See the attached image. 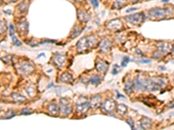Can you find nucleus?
Instances as JSON below:
<instances>
[{"label": "nucleus", "mask_w": 174, "mask_h": 130, "mask_svg": "<svg viewBox=\"0 0 174 130\" xmlns=\"http://www.w3.org/2000/svg\"><path fill=\"white\" fill-rule=\"evenodd\" d=\"M97 43H98V39H97V38L94 35L84 37V38H82L78 42V44H77V50L79 52L84 53L90 48L96 45Z\"/></svg>", "instance_id": "1"}, {"label": "nucleus", "mask_w": 174, "mask_h": 130, "mask_svg": "<svg viewBox=\"0 0 174 130\" xmlns=\"http://www.w3.org/2000/svg\"><path fill=\"white\" fill-rule=\"evenodd\" d=\"M149 15L153 17H156V18H165L166 17L167 15L170 13L169 12V10L166 9V8H153L149 10L148 11Z\"/></svg>", "instance_id": "2"}, {"label": "nucleus", "mask_w": 174, "mask_h": 130, "mask_svg": "<svg viewBox=\"0 0 174 130\" xmlns=\"http://www.w3.org/2000/svg\"><path fill=\"white\" fill-rule=\"evenodd\" d=\"M125 18L127 22L133 25H139L144 21V14L143 12H138L136 14L127 16Z\"/></svg>", "instance_id": "3"}, {"label": "nucleus", "mask_w": 174, "mask_h": 130, "mask_svg": "<svg viewBox=\"0 0 174 130\" xmlns=\"http://www.w3.org/2000/svg\"><path fill=\"white\" fill-rule=\"evenodd\" d=\"M89 106H90V103L87 101V98L82 96L81 98H79V100L77 102V110L79 113L84 114V113H85L88 110Z\"/></svg>", "instance_id": "4"}, {"label": "nucleus", "mask_w": 174, "mask_h": 130, "mask_svg": "<svg viewBox=\"0 0 174 130\" xmlns=\"http://www.w3.org/2000/svg\"><path fill=\"white\" fill-rule=\"evenodd\" d=\"M34 69L33 64H31L29 62H23L18 64V70L24 75H29Z\"/></svg>", "instance_id": "5"}, {"label": "nucleus", "mask_w": 174, "mask_h": 130, "mask_svg": "<svg viewBox=\"0 0 174 130\" xmlns=\"http://www.w3.org/2000/svg\"><path fill=\"white\" fill-rule=\"evenodd\" d=\"M59 110L63 115H68L71 112V107L70 105V102L66 98H62L60 100V107Z\"/></svg>", "instance_id": "6"}, {"label": "nucleus", "mask_w": 174, "mask_h": 130, "mask_svg": "<svg viewBox=\"0 0 174 130\" xmlns=\"http://www.w3.org/2000/svg\"><path fill=\"white\" fill-rule=\"evenodd\" d=\"M65 60H66V56L64 54L56 53L54 54V56H52V61L54 64L59 68L65 63Z\"/></svg>", "instance_id": "7"}, {"label": "nucleus", "mask_w": 174, "mask_h": 130, "mask_svg": "<svg viewBox=\"0 0 174 130\" xmlns=\"http://www.w3.org/2000/svg\"><path fill=\"white\" fill-rule=\"evenodd\" d=\"M123 23H122L120 19H112L111 21H109L107 23V28L112 30V31H118L122 27Z\"/></svg>", "instance_id": "8"}, {"label": "nucleus", "mask_w": 174, "mask_h": 130, "mask_svg": "<svg viewBox=\"0 0 174 130\" xmlns=\"http://www.w3.org/2000/svg\"><path fill=\"white\" fill-rule=\"evenodd\" d=\"M115 108V101L112 99H106L102 105V109L107 113L112 112Z\"/></svg>", "instance_id": "9"}, {"label": "nucleus", "mask_w": 174, "mask_h": 130, "mask_svg": "<svg viewBox=\"0 0 174 130\" xmlns=\"http://www.w3.org/2000/svg\"><path fill=\"white\" fill-rule=\"evenodd\" d=\"M99 48L102 52H108L112 48V42L108 39H105L99 44Z\"/></svg>", "instance_id": "10"}, {"label": "nucleus", "mask_w": 174, "mask_h": 130, "mask_svg": "<svg viewBox=\"0 0 174 130\" xmlns=\"http://www.w3.org/2000/svg\"><path fill=\"white\" fill-rule=\"evenodd\" d=\"M100 105H101V96L99 95L92 96L90 101V107L95 109V108H98Z\"/></svg>", "instance_id": "11"}, {"label": "nucleus", "mask_w": 174, "mask_h": 130, "mask_svg": "<svg viewBox=\"0 0 174 130\" xmlns=\"http://www.w3.org/2000/svg\"><path fill=\"white\" fill-rule=\"evenodd\" d=\"M78 17L79 21L84 22V23L90 21V19H91V16L89 15L88 13L84 12V11H79L78 12Z\"/></svg>", "instance_id": "12"}, {"label": "nucleus", "mask_w": 174, "mask_h": 130, "mask_svg": "<svg viewBox=\"0 0 174 130\" xmlns=\"http://www.w3.org/2000/svg\"><path fill=\"white\" fill-rule=\"evenodd\" d=\"M28 8H29V2H28V0H25V1H23L21 4H19V5L17 7V10H18L20 13H24L27 11Z\"/></svg>", "instance_id": "13"}, {"label": "nucleus", "mask_w": 174, "mask_h": 130, "mask_svg": "<svg viewBox=\"0 0 174 130\" xmlns=\"http://www.w3.org/2000/svg\"><path fill=\"white\" fill-rule=\"evenodd\" d=\"M28 28H29V26H28V23L26 21H21L17 23V29L21 33H24V32L27 33Z\"/></svg>", "instance_id": "14"}, {"label": "nucleus", "mask_w": 174, "mask_h": 130, "mask_svg": "<svg viewBox=\"0 0 174 130\" xmlns=\"http://www.w3.org/2000/svg\"><path fill=\"white\" fill-rule=\"evenodd\" d=\"M108 65H109V63H107L106 62H99L96 64V69H98V71H99V72H105L108 68Z\"/></svg>", "instance_id": "15"}, {"label": "nucleus", "mask_w": 174, "mask_h": 130, "mask_svg": "<svg viewBox=\"0 0 174 130\" xmlns=\"http://www.w3.org/2000/svg\"><path fill=\"white\" fill-rule=\"evenodd\" d=\"M141 128L147 129L149 128H151V120L149 119L148 117H143L141 120Z\"/></svg>", "instance_id": "16"}, {"label": "nucleus", "mask_w": 174, "mask_h": 130, "mask_svg": "<svg viewBox=\"0 0 174 130\" xmlns=\"http://www.w3.org/2000/svg\"><path fill=\"white\" fill-rule=\"evenodd\" d=\"M158 48L162 53H167L171 50V45L167 43H161L158 44Z\"/></svg>", "instance_id": "17"}, {"label": "nucleus", "mask_w": 174, "mask_h": 130, "mask_svg": "<svg viewBox=\"0 0 174 130\" xmlns=\"http://www.w3.org/2000/svg\"><path fill=\"white\" fill-rule=\"evenodd\" d=\"M11 97H12V99H13V101H14L15 102L22 103L24 101H26V98H25L24 95H22L18 94V93H13V94L11 95Z\"/></svg>", "instance_id": "18"}, {"label": "nucleus", "mask_w": 174, "mask_h": 130, "mask_svg": "<svg viewBox=\"0 0 174 130\" xmlns=\"http://www.w3.org/2000/svg\"><path fill=\"white\" fill-rule=\"evenodd\" d=\"M48 110L49 112L53 115H56L59 114V106L56 104V103H51L49 106H48Z\"/></svg>", "instance_id": "19"}, {"label": "nucleus", "mask_w": 174, "mask_h": 130, "mask_svg": "<svg viewBox=\"0 0 174 130\" xmlns=\"http://www.w3.org/2000/svg\"><path fill=\"white\" fill-rule=\"evenodd\" d=\"M25 91H26V93L29 95V96H30V97H34L36 95V94H37V89H36L34 85H30V86L26 87Z\"/></svg>", "instance_id": "20"}, {"label": "nucleus", "mask_w": 174, "mask_h": 130, "mask_svg": "<svg viewBox=\"0 0 174 130\" xmlns=\"http://www.w3.org/2000/svg\"><path fill=\"white\" fill-rule=\"evenodd\" d=\"M60 80L63 83H71L72 82V77L71 74L69 73H63V75L60 77Z\"/></svg>", "instance_id": "21"}, {"label": "nucleus", "mask_w": 174, "mask_h": 130, "mask_svg": "<svg viewBox=\"0 0 174 130\" xmlns=\"http://www.w3.org/2000/svg\"><path fill=\"white\" fill-rule=\"evenodd\" d=\"M83 31V28L78 26V25H76L75 27L73 28V31H72V33H71V38H74L76 37H78L81 32Z\"/></svg>", "instance_id": "22"}, {"label": "nucleus", "mask_w": 174, "mask_h": 130, "mask_svg": "<svg viewBox=\"0 0 174 130\" xmlns=\"http://www.w3.org/2000/svg\"><path fill=\"white\" fill-rule=\"evenodd\" d=\"M117 112L118 114L120 115H124L127 112V107L124 104H119L117 107Z\"/></svg>", "instance_id": "23"}, {"label": "nucleus", "mask_w": 174, "mask_h": 130, "mask_svg": "<svg viewBox=\"0 0 174 130\" xmlns=\"http://www.w3.org/2000/svg\"><path fill=\"white\" fill-rule=\"evenodd\" d=\"M132 89H133V83L129 81L125 83V91L126 94H131L132 92Z\"/></svg>", "instance_id": "24"}, {"label": "nucleus", "mask_w": 174, "mask_h": 130, "mask_svg": "<svg viewBox=\"0 0 174 130\" xmlns=\"http://www.w3.org/2000/svg\"><path fill=\"white\" fill-rule=\"evenodd\" d=\"M126 0H115L114 2V8L116 9H121L123 6L125 5Z\"/></svg>", "instance_id": "25"}, {"label": "nucleus", "mask_w": 174, "mask_h": 130, "mask_svg": "<svg viewBox=\"0 0 174 130\" xmlns=\"http://www.w3.org/2000/svg\"><path fill=\"white\" fill-rule=\"evenodd\" d=\"M89 82H90V83H91V84L98 85L99 83L101 82V78H100V77L98 76V75H95V76H93V77L90 78Z\"/></svg>", "instance_id": "26"}, {"label": "nucleus", "mask_w": 174, "mask_h": 130, "mask_svg": "<svg viewBox=\"0 0 174 130\" xmlns=\"http://www.w3.org/2000/svg\"><path fill=\"white\" fill-rule=\"evenodd\" d=\"M7 30V25H6V22L5 20L0 21V34L5 33Z\"/></svg>", "instance_id": "27"}, {"label": "nucleus", "mask_w": 174, "mask_h": 130, "mask_svg": "<svg viewBox=\"0 0 174 130\" xmlns=\"http://www.w3.org/2000/svg\"><path fill=\"white\" fill-rule=\"evenodd\" d=\"M11 41H12V44H14L15 46H17V47H20V46L22 45V43L18 40V38L16 37L15 35H13V36H11Z\"/></svg>", "instance_id": "28"}, {"label": "nucleus", "mask_w": 174, "mask_h": 130, "mask_svg": "<svg viewBox=\"0 0 174 130\" xmlns=\"http://www.w3.org/2000/svg\"><path fill=\"white\" fill-rule=\"evenodd\" d=\"M5 116H4V118L5 119H10V118H12V117H14L16 115V114L12 111V110H8L7 112L5 114Z\"/></svg>", "instance_id": "29"}, {"label": "nucleus", "mask_w": 174, "mask_h": 130, "mask_svg": "<svg viewBox=\"0 0 174 130\" xmlns=\"http://www.w3.org/2000/svg\"><path fill=\"white\" fill-rule=\"evenodd\" d=\"M129 62H130V58H129L128 56H125V57L123 58V60H122V67H126V65H127V63H128Z\"/></svg>", "instance_id": "30"}, {"label": "nucleus", "mask_w": 174, "mask_h": 130, "mask_svg": "<svg viewBox=\"0 0 174 130\" xmlns=\"http://www.w3.org/2000/svg\"><path fill=\"white\" fill-rule=\"evenodd\" d=\"M32 113V111L31 110H30L29 108H24L23 110L21 111V115H30Z\"/></svg>", "instance_id": "31"}, {"label": "nucleus", "mask_w": 174, "mask_h": 130, "mask_svg": "<svg viewBox=\"0 0 174 130\" xmlns=\"http://www.w3.org/2000/svg\"><path fill=\"white\" fill-rule=\"evenodd\" d=\"M89 1L91 2V4L93 5V7H95V8L99 7V3L98 0H89Z\"/></svg>", "instance_id": "32"}, {"label": "nucleus", "mask_w": 174, "mask_h": 130, "mask_svg": "<svg viewBox=\"0 0 174 130\" xmlns=\"http://www.w3.org/2000/svg\"><path fill=\"white\" fill-rule=\"evenodd\" d=\"M137 10H138V8H130V9H128L126 11V12L129 13V12H131V11H136Z\"/></svg>", "instance_id": "33"}, {"label": "nucleus", "mask_w": 174, "mask_h": 130, "mask_svg": "<svg viewBox=\"0 0 174 130\" xmlns=\"http://www.w3.org/2000/svg\"><path fill=\"white\" fill-rule=\"evenodd\" d=\"M127 122H128V124H130L131 128H133V124H132V122H131V119H129L128 121H127Z\"/></svg>", "instance_id": "34"}, {"label": "nucleus", "mask_w": 174, "mask_h": 130, "mask_svg": "<svg viewBox=\"0 0 174 130\" xmlns=\"http://www.w3.org/2000/svg\"><path fill=\"white\" fill-rule=\"evenodd\" d=\"M141 62H143V63H149V62H151V60L144 59V60H141Z\"/></svg>", "instance_id": "35"}, {"label": "nucleus", "mask_w": 174, "mask_h": 130, "mask_svg": "<svg viewBox=\"0 0 174 130\" xmlns=\"http://www.w3.org/2000/svg\"><path fill=\"white\" fill-rule=\"evenodd\" d=\"M117 73H118V70L115 69V68H114L113 70H112V74H113V75H117Z\"/></svg>", "instance_id": "36"}, {"label": "nucleus", "mask_w": 174, "mask_h": 130, "mask_svg": "<svg viewBox=\"0 0 174 130\" xmlns=\"http://www.w3.org/2000/svg\"><path fill=\"white\" fill-rule=\"evenodd\" d=\"M7 1L8 2H11V3H15L17 0H7Z\"/></svg>", "instance_id": "37"}, {"label": "nucleus", "mask_w": 174, "mask_h": 130, "mask_svg": "<svg viewBox=\"0 0 174 130\" xmlns=\"http://www.w3.org/2000/svg\"><path fill=\"white\" fill-rule=\"evenodd\" d=\"M45 56V54H44V53H42V54H40V55H39V56H38V58H39V57H41V56Z\"/></svg>", "instance_id": "38"}, {"label": "nucleus", "mask_w": 174, "mask_h": 130, "mask_svg": "<svg viewBox=\"0 0 174 130\" xmlns=\"http://www.w3.org/2000/svg\"><path fill=\"white\" fill-rule=\"evenodd\" d=\"M168 1H170V0H162V2H163V3H166V2H168Z\"/></svg>", "instance_id": "39"}, {"label": "nucleus", "mask_w": 174, "mask_h": 130, "mask_svg": "<svg viewBox=\"0 0 174 130\" xmlns=\"http://www.w3.org/2000/svg\"><path fill=\"white\" fill-rule=\"evenodd\" d=\"M76 1H78V2H82L84 0H76Z\"/></svg>", "instance_id": "40"}, {"label": "nucleus", "mask_w": 174, "mask_h": 130, "mask_svg": "<svg viewBox=\"0 0 174 130\" xmlns=\"http://www.w3.org/2000/svg\"><path fill=\"white\" fill-rule=\"evenodd\" d=\"M132 2H137V1H138V0H131Z\"/></svg>", "instance_id": "41"}, {"label": "nucleus", "mask_w": 174, "mask_h": 130, "mask_svg": "<svg viewBox=\"0 0 174 130\" xmlns=\"http://www.w3.org/2000/svg\"><path fill=\"white\" fill-rule=\"evenodd\" d=\"M1 5H2V1L0 0V6H1Z\"/></svg>", "instance_id": "42"}, {"label": "nucleus", "mask_w": 174, "mask_h": 130, "mask_svg": "<svg viewBox=\"0 0 174 130\" xmlns=\"http://www.w3.org/2000/svg\"><path fill=\"white\" fill-rule=\"evenodd\" d=\"M172 52H174V45H173V49H172Z\"/></svg>", "instance_id": "43"}, {"label": "nucleus", "mask_w": 174, "mask_h": 130, "mask_svg": "<svg viewBox=\"0 0 174 130\" xmlns=\"http://www.w3.org/2000/svg\"><path fill=\"white\" fill-rule=\"evenodd\" d=\"M0 42H1V38H0Z\"/></svg>", "instance_id": "44"}, {"label": "nucleus", "mask_w": 174, "mask_h": 130, "mask_svg": "<svg viewBox=\"0 0 174 130\" xmlns=\"http://www.w3.org/2000/svg\"><path fill=\"white\" fill-rule=\"evenodd\" d=\"M173 81H174V79H173Z\"/></svg>", "instance_id": "45"}]
</instances>
